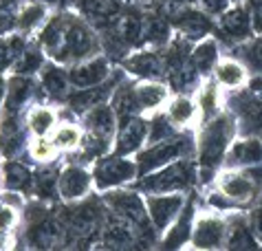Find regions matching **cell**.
<instances>
[{"mask_svg":"<svg viewBox=\"0 0 262 251\" xmlns=\"http://www.w3.org/2000/svg\"><path fill=\"white\" fill-rule=\"evenodd\" d=\"M218 60H221V47H218L216 38L199 40L192 47L190 62L199 75H209V73H214V66L218 64Z\"/></svg>","mask_w":262,"mask_h":251,"instance_id":"24","label":"cell"},{"mask_svg":"<svg viewBox=\"0 0 262 251\" xmlns=\"http://www.w3.org/2000/svg\"><path fill=\"white\" fill-rule=\"evenodd\" d=\"M196 5L201 7L207 16L212 18H221L225 11L231 7V0H196Z\"/></svg>","mask_w":262,"mask_h":251,"instance_id":"41","label":"cell"},{"mask_svg":"<svg viewBox=\"0 0 262 251\" xmlns=\"http://www.w3.org/2000/svg\"><path fill=\"white\" fill-rule=\"evenodd\" d=\"M216 185L225 192L238 207L251 205L262 192V165L225 168L216 179Z\"/></svg>","mask_w":262,"mask_h":251,"instance_id":"5","label":"cell"},{"mask_svg":"<svg viewBox=\"0 0 262 251\" xmlns=\"http://www.w3.org/2000/svg\"><path fill=\"white\" fill-rule=\"evenodd\" d=\"M172 27L187 40H205L216 31V22L212 16H207L201 7H187L172 13Z\"/></svg>","mask_w":262,"mask_h":251,"instance_id":"11","label":"cell"},{"mask_svg":"<svg viewBox=\"0 0 262 251\" xmlns=\"http://www.w3.org/2000/svg\"><path fill=\"white\" fill-rule=\"evenodd\" d=\"M57 126V110L51 106H33L27 110V128L35 137H47Z\"/></svg>","mask_w":262,"mask_h":251,"instance_id":"28","label":"cell"},{"mask_svg":"<svg viewBox=\"0 0 262 251\" xmlns=\"http://www.w3.org/2000/svg\"><path fill=\"white\" fill-rule=\"evenodd\" d=\"M225 236H227V218L218 214H201L194 220L190 245L194 249H218L225 247Z\"/></svg>","mask_w":262,"mask_h":251,"instance_id":"12","label":"cell"},{"mask_svg":"<svg viewBox=\"0 0 262 251\" xmlns=\"http://www.w3.org/2000/svg\"><path fill=\"white\" fill-rule=\"evenodd\" d=\"M207 205L212 207V212H234V210H238V205L221 190H216L207 196Z\"/></svg>","mask_w":262,"mask_h":251,"instance_id":"40","label":"cell"},{"mask_svg":"<svg viewBox=\"0 0 262 251\" xmlns=\"http://www.w3.org/2000/svg\"><path fill=\"white\" fill-rule=\"evenodd\" d=\"M225 168H251L262 165V137L258 135H243L234 139L225 154Z\"/></svg>","mask_w":262,"mask_h":251,"instance_id":"15","label":"cell"},{"mask_svg":"<svg viewBox=\"0 0 262 251\" xmlns=\"http://www.w3.org/2000/svg\"><path fill=\"white\" fill-rule=\"evenodd\" d=\"M196 110H199V106H196V101L192 97H187V95H177V97H172L167 101L165 115L177 128H185L187 123H192L196 119Z\"/></svg>","mask_w":262,"mask_h":251,"instance_id":"30","label":"cell"},{"mask_svg":"<svg viewBox=\"0 0 262 251\" xmlns=\"http://www.w3.org/2000/svg\"><path fill=\"white\" fill-rule=\"evenodd\" d=\"M33 187L40 198L60 196V172H55V170H40L33 176Z\"/></svg>","mask_w":262,"mask_h":251,"instance_id":"36","label":"cell"},{"mask_svg":"<svg viewBox=\"0 0 262 251\" xmlns=\"http://www.w3.org/2000/svg\"><path fill=\"white\" fill-rule=\"evenodd\" d=\"M260 137H262V135H260Z\"/></svg>","mask_w":262,"mask_h":251,"instance_id":"51","label":"cell"},{"mask_svg":"<svg viewBox=\"0 0 262 251\" xmlns=\"http://www.w3.org/2000/svg\"><path fill=\"white\" fill-rule=\"evenodd\" d=\"M117 113L111 104L101 101V104L93 106L91 110L84 113V126L89 130V135H95V137H104V139H111L117 135Z\"/></svg>","mask_w":262,"mask_h":251,"instance_id":"19","label":"cell"},{"mask_svg":"<svg viewBox=\"0 0 262 251\" xmlns=\"http://www.w3.org/2000/svg\"><path fill=\"white\" fill-rule=\"evenodd\" d=\"M111 77V64L104 55H91L82 62L71 64L69 79L73 88H93Z\"/></svg>","mask_w":262,"mask_h":251,"instance_id":"13","label":"cell"},{"mask_svg":"<svg viewBox=\"0 0 262 251\" xmlns=\"http://www.w3.org/2000/svg\"><path fill=\"white\" fill-rule=\"evenodd\" d=\"M106 205L108 212L117 218H123L128 223L137 225L143 234H148L150 238H155L157 229L150 223L148 216V207H145V198H141L137 192H128V190H113L106 194Z\"/></svg>","mask_w":262,"mask_h":251,"instance_id":"6","label":"cell"},{"mask_svg":"<svg viewBox=\"0 0 262 251\" xmlns=\"http://www.w3.org/2000/svg\"><path fill=\"white\" fill-rule=\"evenodd\" d=\"M170 38H172V22H167L161 16H145L141 47L161 49L170 44Z\"/></svg>","mask_w":262,"mask_h":251,"instance_id":"27","label":"cell"},{"mask_svg":"<svg viewBox=\"0 0 262 251\" xmlns=\"http://www.w3.org/2000/svg\"><path fill=\"white\" fill-rule=\"evenodd\" d=\"M126 69L139 79H159L165 75V55L159 49H143L128 57Z\"/></svg>","mask_w":262,"mask_h":251,"instance_id":"18","label":"cell"},{"mask_svg":"<svg viewBox=\"0 0 262 251\" xmlns=\"http://www.w3.org/2000/svg\"><path fill=\"white\" fill-rule=\"evenodd\" d=\"M194 220H196V212H194V203L185 201L183 210L174 223L165 229V238H163V247L165 249H179L183 247L185 242H190L192 238V229H194Z\"/></svg>","mask_w":262,"mask_h":251,"instance_id":"21","label":"cell"},{"mask_svg":"<svg viewBox=\"0 0 262 251\" xmlns=\"http://www.w3.org/2000/svg\"><path fill=\"white\" fill-rule=\"evenodd\" d=\"M172 5H179V7H183V5H187V3H192V0H170Z\"/></svg>","mask_w":262,"mask_h":251,"instance_id":"48","label":"cell"},{"mask_svg":"<svg viewBox=\"0 0 262 251\" xmlns=\"http://www.w3.org/2000/svg\"><path fill=\"white\" fill-rule=\"evenodd\" d=\"M148 128L150 123L143 117L133 115L121 119V126L117 128V139H115V152L123 154V157L137 154L148 143Z\"/></svg>","mask_w":262,"mask_h":251,"instance_id":"14","label":"cell"},{"mask_svg":"<svg viewBox=\"0 0 262 251\" xmlns=\"http://www.w3.org/2000/svg\"><path fill=\"white\" fill-rule=\"evenodd\" d=\"M99 40L95 31L89 27L79 16L73 13H62V31L57 49L53 51V60L60 64H75L91 55H97Z\"/></svg>","mask_w":262,"mask_h":251,"instance_id":"2","label":"cell"},{"mask_svg":"<svg viewBox=\"0 0 262 251\" xmlns=\"http://www.w3.org/2000/svg\"><path fill=\"white\" fill-rule=\"evenodd\" d=\"M196 165L192 159H177L159 170L143 174L137 187L145 194H165V192H185L196 183Z\"/></svg>","mask_w":262,"mask_h":251,"instance_id":"4","label":"cell"},{"mask_svg":"<svg viewBox=\"0 0 262 251\" xmlns=\"http://www.w3.org/2000/svg\"><path fill=\"white\" fill-rule=\"evenodd\" d=\"M5 245H7V240H5V234H3V232H0V249H3Z\"/></svg>","mask_w":262,"mask_h":251,"instance_id":"49","label":"cell"},{"mask_svg":"<svg viewBox=\"0 0 262 251\" xmlns=\"http://www.w3.org/2000/svg\"><path fill=\"white\" fill-rule=\"evenodd\" d=\"M5 49H7V40L0 38V69L5 66Z\"/></svg>","mask_w":262,"mask_h":251,"instance_id":"47","label":"cell"},{"mask_svg":"<svg viewBox=\"0 0 262 251\" xmlns=\"http://www.w3.org/2000/svg\"><path fill=\"white\" fill-rule=\"evenodd\" d=\"M51 141L55 143L57 150L71 152V150H75V148L82 145V141H84V132L79 130V126L67 121V123L55 126V130L51 132Z\"/></svg>","mask_w":262,"mask_h":251,"instance_id":"33","label":"cell"},{"mask_svg":"<svg viewBox=\"0 0 262 251\" xmlns=\"http://www.w3.org/2000/svg\"><path fill=\"white\" fill-rule=\"evenodd\" d=\"M225 249H260V242L253 234L249 218L243 214H231L227 218V236H225Z\"/></svg>","mask_w":262,"mask_h":251,"instance_id":"22","label":"cell"},{"mask_svg":"<svg viewBox=\"0 0 262 251\" xmlns=\"http://www.w3.org/2000/svg\"><path fill=\"white\" fill-rule=\"evenodd\" d=\"M247 71L238 57H223L214 66V82L225 91H240L247 84Z\"/></svg>","mask_w":262,"mask_h":251,"instance_id":"23","label":"cell"},{"mask_svg":"<svg viewBox=\"0 0 262 251\" xmlns=\"http://www.w3.org/2000/svg\"><path fill=\"white\" fill-rule=\"evenodd\" d=\"M113 93V88H108V84H99V86H93V88H75V93L69 95V106L75 110V113H86L91 110L93 106L106 101V97Z\"/></svg>","mask_w":262,"mask_h":251,"instance_id":"29","label":"cell"},{"mask_svg":"<svg viewBox=\"0 0 262 251\" xmlns=\"http://www.w3.org/2000/svg\"><path fill=\"white\" fill-rule=\"evenodd\" d=\"M240 3H245V0H231V5H240Z\"/></svg>","mask_w":262,"mask_h":251,"instance_id":"50","label":"cell"},{"mask_svg":"<svg viewBox=\"0 0 262 251\" xmlns=\"http://www.w3.org/2000/svg\"><path fill=\"white\" fill-rule=\"evenodd\" d=\"M249 88L262 95V75H253V77L249 79Z\"/></svg>","mask_w":262,"mask_h":251,"instance_id":"45","label":"cell"},{"mask_svg":"<svg viewBox=\"0 0 262 251\" xmlns=\"http://www.w3.org/2000/svg\"><path fill=\"white\" fill-rule=\"evenodd\" d=\"M40 82L45 93L51 95L53 99H64L69 95V86H71V79H69V71H64L62 66H57L55 62L45 64L40 71Z\"/></svg>","mask_w":262,"mask_h":251,"instance_id":"26","label":"cell"},{"mask_svg":"<svg viewBox=\"0 0 262 251\" xmlns=\"http://www.w3.org/2000/svg\"><path fill=\"white\" fill-rule=\"evenodd\" d=\"M62 220L64 227H67V234L75 240H89L93 234H97V229L104 227L101 210L93 201H84L75 205V207H71Z\"/></svg>","mask_w":262,"mask_h":251,"instance_id":"9","label":"cell"},{"mask_svg":"<svg viewBox=\"0 0 262 251\" xmlns=\"http://www.w3.org/2000/svg\"><path fill=\"white\" fill-rule=\"evenodd\" d=\"M82 9L93 22L108 27L121 13L123 5H121V0H84Z\"/></svg>","mask_w":262,"mask_h":251,"instance_id":"31","label":"cell"},{"mask_svg":"<svg viewBox=\"0 0 262 251\" xmlns=\"http://www.w3.org/2000/svg\"><path fill=\"white\" fill-rule=\"evenodd\" d=\"M185 205L183 192H165V194H145V207L152 227L157 234H163L174 223V218L181 214Z\"/></svg>","mask_w":262,"mask_h":251,"instance_id":"10","label":"cell"},{"mask_svg":"<svg viewBox=\"0 0 262 251\" xmlns=\"http://www.w3.org/2000/svg\"><path fill=\"white\" fill-rule=\"evenodd\" d=\"M214 33L218 40L229 44V47H238V44L253 38L256 29H253V18H251V11L247 9V5L240 3V5L229 7V9L218 18Z\"/></svg>","mask_w":262,"mask_h":251,"instance_id":"8","label":"cell"},{"mask_svg":"<svg viewBox=\"0 0 262 251\" xmlns=\"http://www.w3.org/2000/svg\"><path fill=\"white\" fill-rule=\"evenodd\" d=\"M139 176V168L137 161L126 159L123 154H108V157H99L95 170H93V179H95V187L106 192V190H115L130 183Z\"/></svg>","mask_w":262,"mask_h":251,"instance_id":"7","label":"cell"},{"mask_svg":"<svg viewBox=\"0 0 262 251\" xmlns=\"http://www.w3.org/2000/svg\"><path fill=\"white\" fill-rule=\"evenodd\" d=\"M57 148L55 143L51 141V139L47 137H35L29 141V154L35 159V161H42V163H47V161H51L55 157Z\"/></svg>","mask_w":262,"mask_h":251,"instance_id":"39","label":"cell"},{"mask_svg":"<svg viewBox=\"0 0 262 251\" xmlns=\"http://www.w3.org/2000/svg\"><path fill=\"white\" fill-rule=\"evenodd\" d=\"M135 99L139 106V113H157L167 97H170V88L167 84L159 82V79H139L135 86Z\"/></svg>","mask_w":262,"mask_h":251,"instance_id":"20","label":"cell"},{"mask_svg":"<svg viewBox=\"0 0 262 251\" xmlns=\"http://www.w3.org/2000/svg\"><path fill=\"white\" fill-rule=\"evenodd\" d=\"M234 53L238 55V60L249 69L253 75H262V35H253L247 42L234 47Z\"/></svg>","mask_w":262,"mask_h":251,"instance_id":"32","label":"cell"},{"mask_svg":"<svg viewBox=\"0 0 262 251\" xmlns=\"http://www.w3.org/2000/svg\"><path fill=\"white\" fill-rule=\"evenodd\" d=\"M247 218H249V225H251L253 234H256L258 242L262 245V198H260V201H258V203L249 210V214H247Z\"/></svg>","mask_w":262,"mask_h":251,"instance_id":"43","label":"cell"},{"mask_svg":"<svg viewBox=\"0 0 262 251\" xmlns=\"http://www.w3.org/2000/svg\"><path fill=\"white\" fill-rule=\"evenodd\" d=\"M196 154V141L190 132H179L170 139L157 143H148V148H141L137 152V168H139V176L159 170L177 159H194Z\"/></svg>","mask_w":262,"mask_h":251,"instance_id":"3","label":"cell"},{"mask_svg":"<svg viewBox=\"0 0 262 251\" xmlns=\"http://www.w3.org/2000/svg\"><path fill=\"white\" fill-rule=\"evenodd\" d=\"M18 223V214H16V207H11V205H7L0 201V232L7 234L9 229H13Z\"/></svg>","mask_w":262,"mask_h":251,"instance_id":"42","label":"cell"},{"mask_svg":"<svg viewBox=\"0 0 262 251\" xmlns=\"http://www.w3.org/2000/svg\"><path fill=\"white\" fill-rule=\"evenodd\" d=\"M93 185H95L93 172L82 165H69L60 172V198L69 203L86 198Z\"/></svg>","mask_w":262,"mask_h":251,"instance_id":"16","label":"cell"},{"mask_svg":"<svg viewBox=\"0 0 262 251\" xmlns=\"http://www.w3.org/2000/svg\"><path fill=\"white\" fill-rule=\"evenodd\" d=\"M42 66H45V51L38 49H25L23 53L18 55V60L11 64V69L18 73V75H33V73H40Z\"/></svg>","mask_w":262,"mask_h":251,"instance_id":"35","label":"cell"},{"mask_svg":"<svg viewBox=\"0 0 262 251\" xmlns=\"http://www.w3.org/2000/svg\"><path fill=\"white\" fill-rule=\"evenodd\" d=\"M35 95V82L31 75H13L7 79V95L3 101V115H11V117H20V113L27 108V104L31 101Z\"/></svg>","mask_w":262,"mask_h":251,"instance_id":"17","label":"cell"},{"mask_svg":"<svg viewBox=\"0 0 262 251\" xmlns=\"http://www.w3.org/2000/svg\"><path fill=\"white\" fill-rule=\"evenodd\" d=\"M5 95H7V77L0 73V106H3V101H5Z\"/></svg>","mask_w":262,"mask_h":251,"instance_id":"46","label":"cell"},{"mask_svg":"<svg viewBox=\"0 0 262 251\" xmlns=\"http://www.w3.org/2000/svg\"><path fill=\"white\" fill-rule=\"evenodd\" d=\"M150 128H148V143H157V141H163V139H170L177 132V126H174L167 115H155L152 119H148Z\"/></svg>","mask_w":262,"mask_h":251,"instance_id":"38","label":"cell"},{"mask_svg":"<svg viewBox=\"0 0 262 251\" xmlns=\"http://www.w3.org/2000/svg\"><path fill=\"white\" fill-rule=\"evenodd\" d=\"M238 135V123L231 113H218L212 119H205L196 139V157H199V179L209 183L214 179L218 165L225 163L231 141Z\"/></svg>","mask_w":262,"mask_h":251,"instance_id":"1","label":"cell"},{"mask_svg":"<svg viewBox=\"0 0 262 251\" xmlns=\"http://www.w3.org/2000/svg\"><path fill=\"white\" fill-rule=\"evenodd\" d=\"M3 179H5V185L9 190H18V192H25L29 187H33V174L29 172V168H25L23 163L18 161H7L3 165Z\"/></svg>","mask_w":262,"mask_h":251,"instance_id":"34","label":"cell"},{"mask_svg":"<svg viewBox=\"0 0 262 251\" xmlns=\"http://www.w3.org/2000/svg\"><path fill=\"white\" fill-rule=\"evenodd\" d=\"M199 108H201L203 119H212L214 115L221 113V106H218V84L216 82H207L199 91Z\"/></svg>","mask_w":262,"mask_h":251,"instance_id":"37","label":"cell"},{"mask_svg":"<svg viewBox=\"0 0 262 251\" xmlns=\"http://www.w3.org/2000/svg\"><path fill=\"white\" fill-rule=\"evenodd\" d=\"M47 20H49L47 5L40 3V0H33V3H25L20 7V11L16 16V29L23 35H29V33L40 31L47 25Z\"/></svg>","mask_w":262,"mask_h":251,"instance_id":"25","label":"cell"},{"mask_svg":"<svg viewBox=\"0 0 262 251\" xmlns=\"http://www.w3.org/2000/svg\"><path fill=\"white\" fill-rule=\"evenodd\" d=\"M247 9L251 11L253 29H256V33L262 35V0H247Z\"/></svg>","mask_w":262,"mask_h":251,"instance_id":"44","label":"cell"}]
</instances>
